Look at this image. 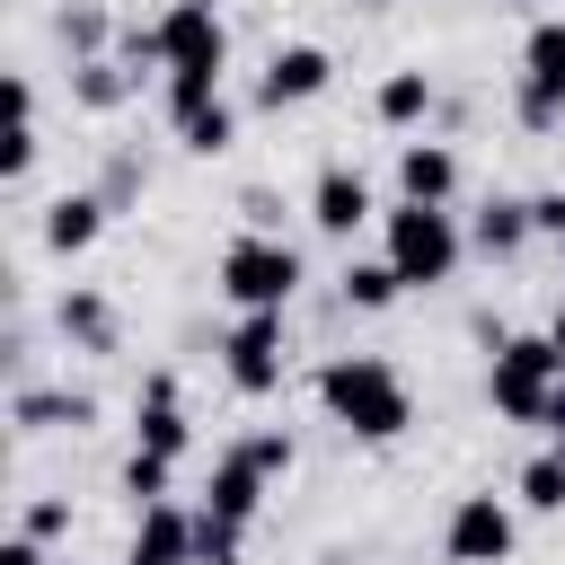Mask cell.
<instances>
[{"label": "cell", "instance_id": "6da1fadb", "mask_svg": "<svg viewBox=\"0 0 565 565\" xmlns=\"http://www.w3.org/2000/svg\"><path fill=\"white\" fill-rule=\"evenodd\" d=\"M318 406L353 441H397L415 424V388H406V371L388 353H327L318 362Z\"/></svg>", "mask_w": 565, "mask_h": 565}, {"label": "cell", "instance_id": "7a4b0ae2", "mask_svg": "<svg viewBox=\"0 0 565 565\" xmlns=\"http://www.w3.org/2000/svg\"><path fill=\"white\" fill-rule=\"evenodd\" d=\"M380 256L406 274V291H441L450 274H459V256H468V221L450 212V203H388L380 212Z\"/></svg>", "mask_w": 565, "mask_h": 565}, {"label": "cell", "instance_id": "3957f363", "mask_svg": "<svg viewBox=\"0 0 565 565\" xmlns=\"http://www.w3.org/2000/svg\"><path fill=\"white\" fill-rule=\"evenodd\" d=\"M300 282H309V265H300V247H291L282 230H238V238L212 256V291H221L230 309H291Z\"/></svg>", "mask_w": 565, "mask_h": 565}, {"label": "cell", "instance_id": "277c9868", "mask_svg": "<svg viewBox=\"0 0 565 565\" xmlns=\"http://www.w3.org/2000/svg\"><path fill=\"white\" fill-rule=\"evenodd\" d=\"M556 380H565V353L547 335H494L486 344V406L503 424H539L547 397H556Z\"/></svg>", "mask_w": 565, "mask_h": 565}, {"label": "cell", "instance_id": "5b68a950", "mask_svg": "<svg viewBox=\"0 0 565 565\" xmlns=\"http://www.w3.org/2000/svg\"><path fill=\"white\" fill-rule=\"evenodd\" d=\"M291 371V335H282V309H238V327L221 335V380L238 397H274Z\"/></svg>", "mask_w": 565, "mask_h": 565}, {"label": "cell", "instance_id": "8992f818", "mask_svg": "<svg viewBox=\"0 0 565 565\" xmlns=\"http://www.w3.org/2000/svg\"><path fill=\"white\" fill-rule=\"evenodd\" d=\"M512 115H521V132H556V124H565V18H539V26L521 35Z\"/></svg>", "mask_w": 565, "mask_h": 565}, {"label": "cell", "instance_id": "52a82bcc", "mask_svg": "<svg viewBox=\"0 0 565 565\" xmlns=\"http://www.w3.org/2000/svg\"><path fill=\"white\" fill-rule=\"evenodd\" d=\"M512 547H521V512L503 494H459L450 503V521H441L450 565H512Z\"/></svg>", "mask_w": 565, "mask_h": 565}, {"label": "cell", "instance_id": "ba28073f", "mask_svg": "<svg viewBox=\"0 0 565 565\" xmlns=\"http://www.w3.org/2000/svg\"><path fill=\"white\" fill-rule=\"evenodd\" d=\"M150 26H159V62L168 71H212V79L230 71V26H221L212 0H168Z\"/></svg>", "mask_w": 565, "mask_h": 565}, {"label": "cell", "instance_id": "9c48e42d", "mask_svg": "<svg viewBox=\"0 0 565 565\" xmlns=\"http://www.w3.org/2000/svg\"><path fill=\"white\" fill-rule=\"evenodd\" d=\"M335 88V53L327 44H274L265 53V71H256V106H309V97H327Z\"/></svg>", "mask_w": 565, "mask_h": 565}, {"label": "cell", "instance_id": "30bf717a", "mask_svg": "<svg viewBox=\"0 0 565 565\" xmlns=\"http://www.w3.org/2000/svg\"><path fill=\"white\" fill-rule=\"evenodd\" d=\"M185 441H194V424H185L177 371H150L141 397H132V450H150V459H185Z\"/></svg>", "mask_w": 565, "mask_h": 565}, {"label": "cell", "instance_id": "8fae6325", "mask_svg": "<svg viewBox=\"0 0 565 565\" xmlns=\"http://www.w3.org/2000/svg\"><path fill=\"white\" fill-rule=\"evenodd\" d=\"M362 221H371V177L344 168V159H327V168L309 177V230H318V238H353Z\"/></svg>", "mask_w": 565, "mask_h": 565}, {"label": "cell", "instance_id": "7c38bea8", "mask_svg": "<svg viewBox=\"0 0 565 565\" xmlns=\"http://www.w3.org/2000/svg\"><path fill=\"white\" fill-rule=\"evenodd\" d=\"M106 221H115V203H106L97 185H71V194H53V203H44L35 238H44L53 256H88V247L106 238Z\"/></svg>", "mask_w": 565, "mask_h": 565}, {"label": "cell", "instance_id": "4fadbf2b", "mask_svg": "<svg viewBox=\"0 0 565 565\" xmlns=\"http://www.w3.org/2000/svg\"><path fill=\"white\" fill-rule=\"evenodd\" d=\"M124 565H194V512L185 503H141L132 539H124Z\"/></svg>", "mask_w": 565, "mask_h": 565}, {"label": "cell", "instance_id": "5bb4252c", "mask_svg": "<svg viewBox=\"0 0 565 565\" xmlns=\"http://www.w3.org/2000/svg\"><path fill=\"white\" fill-rule=\"evenodd\" d=\"M265 486H274V477L230 441V450L212 459V477H203V512H221V521H256V512H265Z\"/></svg>", "mask_w": 565, "mask_h": 565}, {"label": "cell", "instance_id": "9a60e30c", "mask_svg": "<svg viewBox=\"0 0 565 565\" xmlns=\"http://www.w3.org/2000/svg\"><path fill=\"white\" fill-rule=\"evenodd\" d=\"M397 194L406 203H450L459 194V150L450 141H397Z\"/></svg>", "mask_w": 565, "mask_h": 565}, {"label": "cell", "instance_id": "2e32d148", "mask_svg": "<svg viewBox=\"0 0 565 565\" xmlns=\"http://www.w3.org/2000/svg\"><path fill=\"white\" fill-rule=\"evenodd\" d=\"M530 238H539L530 194H486V203L468 212V247H477V256H521Z\"/></svg>", "mask_w": 565, "mask_h": 565}, {"label": "cell", "instance_id": "e0dca14e", "mask_svg": "<svg viewBox=\"0 0 565 565\" xmlns=\"http://www.w3.org/2000/svg\"><path fill=\"white\" fill-rule=\"evenodd\" d=\"M9 424L18 433H62V424L79 433V424H97V397L88 388H18L9 397Z\"/></svg>", "mask_w": 565, "mask_h": 565}, {"label": "cell", "instance_id": "ac0fdd59", "mask_svg": "<svg viewBox=\"0 0 565 565\" xmlns=\"http://www.w3.org/2000/svg\"><path fill=\"white\" fill-rule=\"evenodd\" d=\"M53 327H62L79 353H115V309H106V291H88V282H71V291L53 300Z\"/></svg>", "mask_w": 565, "mask_h": 565}, {"label": "cell", "instance_id": "d6986e66", "mask_svg": "<svg viewBox=\"0 0 565 565\" xmlns=\"http://www.w3.org/2000/svg\"><path fill=\"white\" fill-rule=\"evenodd\" d=\"M132 88H141V79H132V62H124V53H88V62H71V97H79L88 115H115Z\"/></svg>", "mask_w": 565, "mask_h": 565}, {"label": "cell", "instance_id": "ffe728a7", "mask_svg": "<svg viewBox=\"0 0 565 565\" xmlns=\"http://www.w3.org/2000/svg\"><path fill=\"white\" fill-rule=\"evenodd\" d=\"M433 97H441V88H433V71H388V79L371 88V115H380L388 132H415V124L433 115Z\"/></svg>", "mask_w": 565, "mask_h": 565}, {"label": "cell", "instance_id": "44dd1931", "mask_svg": "<svg viewBox=\"0 0 565 565\" xmlns=\"http://www.w3.org/2000/svg\"><path fill=\"white\" fill-rule=\"evenodd\" d=\"M335 291H344V309H397V291H406V274H397L388 256H344V274H335Z\"/></svg>", "mask_w": 565, "mask_h": 565}, {"label": "cell", "instance_id": "7402d4cb", "mask_svg": "<svg viewBox=\"0 0 565 565\" xmlns=\"http://www.w3.org/2000/svg\"><path fill=\"white\" fill-rule=\"evenodd\" d=\"M512 494H521V512L556 521V512H565V450H556V441H547V450H530V459H521V477H512Z\"/></svg>", "mask_w": 565, "mask_h": 565}, {"label": "cell", "instance_id": "603a6c76", "mask_svg": "<svg viewBox=\"0 0 565 565\" xmlns=\"http://www.w3.org/2000/svg\"><path fill=\"white\" fill-rule=\"evenodd\" d=\"M177 141H185L194 159H221V150L238 141V106H230V97H212V106H194V115L177 124Z\"/></svg>", "mask_w": 565, "mask_h": 565}, {"label": "cell", "instance_id": "cb8c5ba5", "mask_svg": "<svg viewBox=\"0 0 565 565\" xmlns=\"http://www.w3.org/2000/svg\"><path fill=\"white\" fill-rule=\"evenodd\" d=\"M62 44H71V62L115 53V18H106V0H71V9H62Z\"/></svg>", "mask_w": 565, "mask_h": 565}, {"label": "cell", "instance_id": "d4e9b609", "mask_svg": "<svg viewBox=\"0 0 565 565\" xmlns=\"http://www.w3.org/2000/svg\"><path fill=\"white\" fill-rule=\"evenodd\" d=\"M238 547H247V521H221L194 503V565H238Z\"/></svg>", "mask_w": 565, "mask_h": 565}, {"label": "cell", "instance_id": "484cf974", "mask_svg": "<svg viewBox=\"0 0 565 565\" xmlns=\"http://www.w3.org/2000/svg\"><path fill=\"white\" fill-rule=\"evenodd\" d=\"M168 477H177V459L132 450V459H124V494H132V512H141V503H168Z\"/></svg>", "mask_w": 565, "mask_h": 565}, {"label": "cell", "instance_id": "4316f807", "mask_svg": "<svg viewBox=\"0 0 565 565\" xmlns=\"http://www.w3.org/2000/svg\"><path fill=\"white\" fill-rule=\"evenodd\" d=\"M238 450H247V459H256V468H265V477H274V486H282V477H291V459H300V441H291V433H282V424H265V433H247V441H238Z\"/></svg>", "mask_w": 565, "mask_h": 565}, {"label": "cell", "instance_id": "83f0119b", "mask_svg": "<svg viewBox=\"0 0 565 565\" xmlns=\"http://www.w3.org/2000/svg\"><path fill=\"white\" fill-rule=\"evenodd\" d=\"M18 530H26V539H44V547H53V539H71V503H62V494H35V503L18 512Z\"/></svg>", "mask_w": 565, "mask_h": 565}, {"label": "cell", "instance_id": "f1b7e54d", "mask_svg": "<svg viewBox=\"0 0 565 565\" xmlns=\"http://www.w3.org/2000/svg\"><path fill=\"white\" fill-rule=\"evenodd\" d=\"M26 168H35V124H9V141H0V177L26 185Z\"/></svg>", "mask_w": 565, "mask_h": 565}, {"label": "cell", "instance_id": "f546056e", "mask_svg": "<svg viewBox=\"0 0 565 565\" xmlns=\"http://www.w3.org/2000/svg\"><path fill=\"white\" fill-rule=\"evenodd\" d=\"M530 221H539V238H565V185L530 194Z\"/></svg>", "mask_w": 565, "mask_h": 565}, {"label": "cell", "instance_id": "4dcf8cb0", "mask_svg": "<svg viewBox=\"0 0 565 565\" xmlns=\"http://www.w3.org/2000/svg\"><path fill=\"white\" fill-rule=\"evenodd\" d=\"M132 185H141V159H115V168H106V185H97V194H106V203H115V212H124V203H132Z\"/></svg>", "mask_w": 565, "mask_h": 565}, {"label": "cell", "instance_id": "1f68e13d", "mask_svg": "<svg viewBox=\"0 0 565 565\" xmlns=\"http://www.w3.org/2000/svg\"><path fill=\"white\" fill-rule=\"evenodd\" d=\"M0 565H53V556H44V539H26V530H9V539H0Z\"/></svg>", "mask_w": 565, "mask_h": 565}, {"label": "cell", "instance_id": "d6a6232c", "mask_svg": "<svg viewBox=\"0 0 565 565\" xmlns=\"http://www.w3.org/2000/svg\"><path fill=\"white\" fill-rule=\"evenodd\" d=\"M238 212H247V230H282V203H274V194H265V185H256V194H247V203H238Z\"/></svg>", "mask_w": 565, "mask_h": 565}, {"label": "cell", "instance_id": "836d02e7", "mask_svg": "<svg viewBox=\"0 0 565 565\" xmlns=\"http://www.w3.org/2000/svg\"><path fill=\"white\" fill-rule=\"evenodd\" d=\"M539 433H547V441H556V450H565V388H556V397H547V415H539Z\"/></svg>", "mask_w": 565, "mask_h": 565}, {"label": "cell", "instance_id": "e575fe53", "mask_svg": "<svg viewBox=\"0 0 565 565\" xmlns=\"http://www.w3.org/2000/svg\"><path fill=\"white\" fill-rule=\"evenodd\" d=\"M547 344H556V353H565V300H556V318H547Z\"/></svg>", "mask_w": 565, "mask_h": 565}, {"label": "cell", "instance_id": "d590c367", "mask_svg": "<svg viewBox=\"0 0 565 565\" xmlns=\"http://www.w3.org/2000/svg\"><path fill=\"white\" fill-rule=\"evenodd\" d=\"M494 9H539V0H494Z\"/></svg>", "mask_w": 565, "mask_h": 565}, {"label": "cell", "instance_id": "8d00e7d4", "mask_svg": "<svg viewBox=\"0 0 565 565\" xmlns=\"http://www.w3.org/2000/svg\"><path fill=\"white\" fill-rule=\"evenodd\" d=\"M556 256H565V238H556Z\"/></svg>", "mask_w": 565, "mask_h": 565}, {"label": "cell", "instance_id": "74e56055", "mask_svg": "<svg viewBox=\"0 0 565 565\" xmlns=\"http://www.w3.org/2000/svg\"><path fill=\"white\" fill-rule=\"evenodd\" d=\"M371 9H388V0H371Z\"/></svg>", "mask_w": 565, "mask_h": 565}]
</instances>
